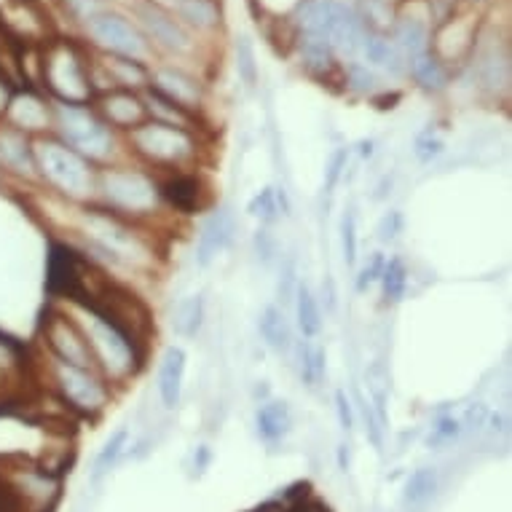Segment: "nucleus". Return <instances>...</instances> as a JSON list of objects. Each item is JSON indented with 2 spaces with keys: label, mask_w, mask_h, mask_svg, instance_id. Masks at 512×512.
<instances>
[{
  "label": "nucleus",
  "mask_w": 512,
  "mask_h": 512,
  "mask_svg": "<svg viewBox=\"0 0 512 512\" xmlns=\"http://www.w3.org/2000/svg\"><path fill=\"white\" fill-rule=\"evenodd\" d=\"M76 234L89 261L143 271L153 266L151 244L137 234L135 223L118 218L97 204H84L76 215Z\"/></svg>",
  "instance_id": "obj_1"
},
{
  "label": "nucleus",
  "mask_w": 512,
  "mask_h": 512,
  "mask_svg": "<svg viewBox=\"0 0 512 512\" xmlns=\"http://www.w3.org/2000/svg\"><path fill=\"white\" fill-rule=\"evenodd\" d=\"M68 311L84 333L97 373L108 384H118V387L132 381L143 365V346L118 328L116 322H110L105 314L86 303H68Z\"/></svg>",
  "instance_id": "obj_2"
},
{
  "label": "nucleus",
  "mask_w": 512,
  "mask_h": 512,
  "mask_svg": "<svg viewBox=\"0 0 512 512\" xmlns=\"http://www.w3.org/2000/svg\"><path fill=\"white\" fill-rule=\"evenodd\" d=\"M100 207L129 220L140 223L145 218H156L164 207L159 194V180L140 167H121L108 164L97 169V196Z\"/></svg>",
  "instance_id": "obj_3"
},
{
  "label": "nucleus",
  "mask_w": 512,
  "mask_h": 512,
  "mask_svg": "<svg viewBox=\"0 0 512 512\" xmlns=\"http://www.w3.org/2000/svg\"><path fill=\"white\" fill-rule=\"evenodd\" d=\"M33 156L38 177L54 194L68 202L92 204V199L97 196V167L94 164H89L73 148L49 135L33 140Z\"/></svg>",
  "instance_id": "obj_4"
},
{
  "label": "nucleus",
  "mask_w": 512,
  "mask_h": 512,
  "mask_svg": "<svg viewBox=\"0 0 512 512\" xmlns=\"http://www.w3.org/2000/svg\"><path fill=\"white\" fill-rule=\"evenodd\" d=\"M54 126H57V140L84 156L94 167H108L116 164L118 143L116 132L94 113L89 105H54Z\"/></svg>",
  "instance_id": "obj_5"
},
{
  "label": "nucleus",
  "mask_w": 512,
  "mask_h": 512,
  "mask_svg": "<svg viewBox=\"0 0 512 512\" xmlns=\"http://www.w3.org/2000/svg\"><path fill=\"white\" fill-rule=\"evenodd\" d=\"M129 153L153 169H169L180 172L188 169L199 159V140L188 129L159 124V121H145L132 132H126Z\"/></svg>",
  "instance_id": "obj_6"
},
{
  "label": "nucleus",
  "mask_w": 512,
  "mask_h": 512,
  "mask_svg": "<svg viewBox=\"0 0 512 512\" xmlns=\"http://www.w3.org/2000/svg\"><path fill=\"white\" fill-rule=\"evenodd\" d=\"M49 378L62 403L84 419H97L110 405V384L97 370L73 368L51 357Z\"/></svg>",
  "instance_id": "obj_7"
},
{
  "label": "nucleus",
  "mask_w": 512,
  "mask_h": 512,
  "mask_svg": "<svg viewBox=\"0 0 512 512\" xmlns=\"http://www.w3.org/2000/svg\"><path fill=\"white\" fill-rule=\"evenodd\" d=\"M43 78L51 94L65 105H89L94 89L89 84V68L70 43H57L43 59Z\"/></svg>",
  "instance_id": "obj_8"
},
{
  "label": "nucleus",
  "mask_w": 512,
  "mask_h": 512,
  "mask_svg": "<svg viewBox=\"0 0 512 512\" xmlns=\"http://www.w3.org/2000/svg\"><path fill=\"white\" fill-rule=\"evenodd\" d=\"M3 486L17 502L19 512H51L59 502V475L33 467V464H19L14 470L0 475Z\"/></svg>",
  "instance_id": "obj_9"
},
{
  "label": "nucleus",
  "mask_w": 512,
  "mask_h": 512,
  "mask_svg": "<svg viewBox=\"0 0 512 512\" xmlns=\"http://www.w3.org/2000/svg\"><path fill=\"white\" fill-rule=\"evenodd\" d=\"M41 333H43V341H46V349H49V357L65 362V365H73V368L97 370L84 333H81V328H78L76 319L70 317V311L65 309L46 311L41 322Z\"/></svg>",
  "instance_id": "obj_10"
},
{
  "label": "nucleus",
  "mask_w": 512,
  "mask_h": 512,
  "mask_svg": "<svg viewBox=\"0 0 512 512\" xmlns=\"http://www.w3.org/2000/svg\"><path fill=\"white\" fill-rule=\"evenodd\" d=\"M86 27H89L92 41L100 49L108 51V54L137 59V62H143L148 57V41H145V35L129 19L110 14V11H102L92 22H86Z\"/></svg>",
  "instance_id": "obj_11"
},
{
  "label": "nucleus",
  "mask_w": 512,
  "mask_h": 512,
  "mask_svg": "<svg viewBox=\"0 0 512 512\" xmlns=\"http://www.w3.org/2000/svg\"><path fill=\"white\" fill-rule=\"evenodd\" d=\"M27 389H30L27 349L0 333V411L27 400Z\"/></svg>",
  "instance_id": "obj_12"
},
{
  "label": "nucleus",
  "mask_w": 512,
  "mask_h": 512,
  "mask_svg": "<svg viewBox=\"0 0 512 512\" xmlns=\"http://www.w3.org/2000/svg\"><path fill=\"white\" fill-rule=\"evenodd\" d=\"M94 113L113 132H132V129H137V126L148 121V110H145L143 97L137 92H126V89H110V92L100 94Z\"/></svg>",
  "instance_id": "obj_13"
},
{
  "label": "nucleus",
  "mask_w": 512,
  "mask_h": 512,
  "mask_svg": "<svg viewBox=\"0 0 512 512\" xmlns=\"http://www.w3.org/2000/svg\"><path fill=\"white\" fill-rule=\"evenodd\" d=\"M236 234V220L234 212L228 204L218 207V210H212L207 215V220L199 228V236H196V263L207 269L215 258H218L220 252L226 250L231 239Z\"/></svg>",
  "instance_id": "obj_14"
},
{
  "label": "nucleus",
  "mask_w": 512,
  "mask_h": 512,
  "mask_svg": "<svg viewBox=\"0 0 512 512\" xmlns=\"http://www.w3.org/2000/svg\"><path fill=\"white\" fill-rule=\"evenodd\" d=\"M0 169L17 180H38L33 140L14 126H0Z\"/></svg>",
  "instance_id": "obj_15"
},
{
  "label": "nucleus",
  "mask_w": 512,
  "mask_h": 512,
  "mask_svg": "<svg viewBox=\"0 0 512 512\" xmlns=\"http://www.w3.org/2000/svg\"><path fill=\"white\" fill-rule=\"evenodd\" d=\"M159 194L161 202L177 210L180 215H194L202 210L204 204V185L199 175L194 172H169L164 180H159Z\"/></svg>",
  "instance_id": "obj_16"
},
{
  "label": "nucleus",
  "mask_w": 512,
  "mask_h": 512,
  "mask_svg": "<svg viewBox=\"0 0 512 512\" xmlns=\"http://www.w3.org/2000/svg\"><path fill=\"white\" fill-rule=\"evenodd\" d=\"M6 116H9L11 126L19 129V132H25L27 137L30 135L43 137L46 132H49L51 126H54V113H51V108L33 92L11 97Z\"/></svg>",
  "instance_id": "obj_17"
},
{
  "label": "nucleus",
  "mask_w": 512,
  "mask_h": 512,
  "mask_svg": "<svg viewBox=\"0 0 512 512\" xmlns=\"http://www.w3.org/2000/svg\"><path fill=\"white\" fill-rule=\"evenodd\" d=\"M140 22H143L153 41H159L161 46H167V49L172 51L191 49V35L185 33V27L180 25L172 14L161 11L159 6L143 3V6H140Z\"/></svg>",
  "instance_id": "obj_18"
},
{
  "label": "nucleus",
  "mask_w": 512,
  "mask_h": 512,
  "mask_svg": "<svg viewBox=\"0 0 512 512\" xmlns=\"http://www.w3.org/2000/svg\"><path fill=\"white\" fill-rule=\"evenodd\" d=\"M153 89L164 94L175 105H180V108L191 110V113L202 108V86L194 76H188L183 70L161 68L153 78Z\"/></svg>",
  "instance_id": "obj_19"
},
{
  "label": "nucleus",
  "mask_w": 512,
  "mask_h": 512,
  "mask_svg": "<svg viewBox=\"0 0 512 512\" xmlns=\"http://www.w3.org/2000/svg\"><path fill=\"white\" fill-rule=\"evenodd\" d=\"M185 368H188V354L180 346H169L159 362V397L167 411H175L183 400Z\"/></svg>",
  "instance_id": "obj_20"
},
{
  "label": "nucleus",
  "mask_w": 512,
  "mask_h": 512,
  "mask_svg": "<svg viewBox=\"0 0 512 512\" xmlns=\"http://www.w3.org/2000/svg\"><path fill=\"white\" fill-rule=\"evenodd\" d=\"M362 38H365V30H362L360 17L352 9H346L344 3H338L336 17H333L328 33L330 49L346 54V57H354V54H360Z\"/></svg>",
  "instance_id": "obj_21"
},
{
  "label": "nucleus",
  "mask_w": 512,
  "mask_h": 512,
  "mask_svg": "<svg viewBox=\"0 0 512 512\" xmlns=\"http://www.w3.org/2000/svg\"><path fill=\"white\" fill-rule=\"evenodd\" d=\"M255 429L266 443H279L293 432V411L285 400H266L255 411Z\"/></svg>",
  "instance_id": "obj_22"
},
{
  "label": "nucleus",
  "mask_w": 512,
  "mask_h": 512,
  "mask_svg": "<svg viewBox=\"0 0 512 512\" xmlns=\"http://www.w3.org/2000/svg\"><path fill=\"white\" fill-rule=\"evenodd\" d=\"M258 330H261L263 344L269 346L271 352H293V328H290V322H287V314L282 306H277V303L263 306L261 317H258Z\"/></svg>",
  "instance_id": "obj_23"
},
{
  "label": "nucleus",
  "mask_w": 512,
  "mask_h": 512,
  "mask_svg": "<svg viewBox=\"0 0 512 512\" xmlns=\"http://www.w3.org/2000/svg\"><path fill=\"white\" fill-rule=\"evenodd\" d=\"M143 102L151 121H159V124H169V126H177V129H188V132H194L196 113H191V110L180 108V105H175L172 100H167V97H164L161 92H156L153 86L145 89Z\"/></svg>",
  "instance_id": "obj_24"
},
{
  "label": "nucleus",
  "mask_w": 512,
  "mask_h": 512,
  "mask_svg": "<svg viewBox=\"0 0 512 512\" xmlns=\"http://www.w3.org/2000/svg\"><path fill=\"white\" fill-rule=\"evenodd\" d=\"M102 70L108 73L113 89L135 92V89H148V86H151V73H148V68H145L143 62H137V59H126L110 54V57L105 59Z\"/></svg>",
  "instance_id": "obj_25"
},
{
  "label": "nucleus",
  "mask_w": 512,
  "mask_h": 512,
  "mask_svg": "<svg viewBox=\"0 0 512 512\" xmlns=\"http://www.w3.org/2000/svg\"><path fill=\"white\" fill-rule=\"evenodd\" d=\"M293 303L298 330H301L306 341H314L322 333V306H319V298L306 282H298Z\"/></svg>",
  "instance_id": "obj_26"
},
{
  "label": "nucleus",
  "mask_w": 512,
  "mask_h": 512,
  "mask_svg": "<svg viewBox=\"0 0 512 512\" xmlns=\"http://www.w3.org/2000/svg\"><path fill=\"white\" fill-rule=\"evenodd\" d=\"M360 54L365 57L368 65L373 68H381L392 73V76H400L403 73V54L395 49V43L387 41V38H381V35H368L362 38V46H360Z\"/></svg>",
  "instance_id": "obj_27"
},
{
  "label": "nucleus",
  "mask_w": 512,
  "mask_h": 512,
  "mask_svg": "<svg viewBox=\"0 0 512 512\" xmlns=\"http://www.w3.org/2000/svg\"><path fill=\"white\" fill-rule=\"evenodd\" d=\"M247 212H250V218H255L261 226L271 228L277 223L282 215L290 212V202H287V194L282 188H263L258 194L252 196L250 204H247Z\"/></svg>",
  "instance_id": "obj_28"
},
{
  "label": "nucleus",
  "mask_w": 512,
  "mask_h": 512,
  "mask_svg": "<svg viewBox=\"0 0 512 512\" xmlns=\"http://www.w3.org/2000/svg\"><path fill=\"white\" fill-rule=\"evenodd\" d=\"M204 295H188L175 306L172 314V330L180 338H196L204 325Z\"/></svg>",
  "instance_id": "obj_29"
},
{
  "label": "nucleus",
  "mask_w": 512,
  "mask_h": 512,
  "mask_svg": "<svg viewBox=\"0 0 512 512\" xmlns=\"http://www.w3.org/2000/svg\"><path fill=\"white\" fill-rule=\"evenodd\" d=\"M395 49L408 59L421 57L429 51V30L419 19H403L395 27Z\"/></svg>",
  "instance_id": "obj_30"
},
{
  "label": "nucleus",
  "mask_w": 512,
  "mask_h": 512,
  "mask_svg": "<svg viewBox=\"0 0 512 512\" xmlns=\"http://www.w3.org/2000/svg\"><path fill=\"white\" fill-rule=\"evenodd\" d=\"M338 3L336 0H309L301 9V27L303 35H317V38H325L328 41L330 25H333V17H336Z\"/></svg>",
  "instance_id": "obj_31"
},
{
  "label": "nucleus",
  "mask_w": 512,
  "mask_h": 512,
  "mask_svg": "<svg viewBox=\"0 0 512 512\" xmlns=\"http://www.w3.org/2000/svg\"><path fill=\"white\" fill-rule=\"evenodd\" d=\"M295 360H298V373H301V381L306 387H317L319 381L325 378V349L311 341H301V344H293Z\"/></svg>",
  "instance_id": "obj_32"
},
{
  "label": "nucleus",
  "mask_w": 512,
  "mask_h": 512,
  "mask_svg": "<svg viewBox=\"0 0 512 512\" xmlns=\"http://www.w3.org/2000/svg\"><path fill=\"white\" fill-rule=\"evenodd\" d=\"M437 486H440V478H437L435 467H419L405 480L403 502L408 507H421V504H427L437 494Z\"/></svg>",
  "instance_id": "obj_33"
},
{
  "label": "nucleus",
  "mask_w": 512,
  "mask_h": 512,
  "mask_svg": "<svg viewBox=\"0 0 512 512\" xmlns=\"http://www.w3.org/2000/svg\"><path fill=\"white\" fill-rule=\"evenodd\" d=\"M129 448V429L118 427L113 435L102 443L100 454L94 456V467H92V480H102L105 475H110V470L121 462V456L126 454Z\"/></svg>",
  "instance_id": "obj_34"
},
{
  "label": "nucleus",
  "mask_w": 512,
  "mask_h": 512,
  "mask_svg": "<svg viewBox=\"0 0 512 512\" xmlns=\"http://www.w3.org/2000/svg\"><path fill=\"white\" fill-rule=\"evenodd\" d=\"M411 76L413 81L427 89V92H443L445 84H448V76H445L443 62L435 57V54H421V57L411 59Z\"/></svg>",
  "instance_id": "obj_35"
},
{
  "label": "nucleus",
  "mask_w": 512,
  "mask_h": 512,
  "mask_svg": "<svg viewBox=\"0 0 512 512\" xmlns=\"http://www.w3.org/2000/svg\"><path fill=\"white\" fill-rule=\"evenodd\" d=\"M381 293H384V301L387 303H400L405 298V290H408V266L403 263V258H389L384 261V269H381Z\"/></svg>",
  "instance_id": "obj_36"
},
{
  "label": "nucleus",
  "mask_w": 512,
  "mask_h": 512,
  "mask_svg": "<svg viewBox=\"0 0 512 512\" xmlns=\"http://www.w3.org/2000/svg\"><path fill=\"white\" fill-rule=\"evenodd\" d=\"M180 17L196 30H210L220 22V11L212 0H183L180 3Z\"/></svg>",
  "instance_id": "obj_37"
},
{
  "label": "nucleus",
  "mask_w": 512,
  "mask_h": 512,
  "mask_svg": "<svg viewBox=\"0 0 512 512\" xmlns=\"http://www.w3.org/2000/svg\"><path fill=\"white\" fill-rule=\"evenodd\" d=\"M341 250H344V263L349 269L357 266V252H360V236H357V212L349 207V210L341 215Z\"/></svg>",
  "instance_id": "obj_38"
},
{
  "label": "nucleus",
  "mask_w": 512,
  "mask_h": 512,
  "mask_svg": "<svg viewBox=\"0 0 512 512\" xmlns=\"http://www.w3.org/2000/svg\"><path fill=\"white\" fill-rule=\"evenodd\" d=\"M252 252H255V258H258V263H261L263 269H271V266L282 258L277 236H274L271 228L258 226V231L252 234Z\"/></svg>",
  "instance_id": "obj_39"
},
{
  "label": "nucleus",
  "mask_w": 512,
  "mask_h": 512,
  "mask_svg": "<svg viewBox=\"0 0 512 512\" xmlns=\"http://www.w3.org/2000/svg\"><path fill=\"white\" fill-rule=\"evenodd\" d=\"M279 279H277V298L282 303V309H285V303H290L295 298V290H298V266H295L293 255H285V258H279Z\"/></svg>",
  "instance_id": "obj_40"
},
{
  "label": "nucleus",
  "mask_w": 512,
  "mask_h": 512,
  "mask_svg": "<svg viewBox=\"0 0 512 512\" xmlns=\"http://www.w3.org/2000/svg\"><path fill=\"white\" fill-rule=\"evenodd\" d=\"M236 73L247 86L258 84V65H255V49L247 35L236 38Z\"/></svg>",
  "instance_id": "obj_41"
},
{
  "label": "nucleus",
  "mask_w": 512,
  "mask_h": 512,
  "mask_svg": "<svg viewBox=\"0 0 512 512\" xmlns=\"http://www.w3.org/2000/svg\"><path fill=\"white\" fill-rule=\"evenodd\" d=\"M462 437V424L456 416H440L435 419L432 429H429L427 435V445L429 448H443V445H451L456 443Z\"/></svg>",
  "instance_id": "obj_42"
},
{
  "label": "nucleus",
  "mask_w": 512,
  "mask_h": 512,
  "mask_svg": "<svg viewBox=\"0 0 512 512\" xmlns=\"http://www.w3.org/2000/svg\"><path fill=\"white\" fill-rule=\"evenodd\" d=\"M357 403H360L362 424H365V435H368L370 445H373L376 451H384V435H387V429L381 427V421L376 419V413H373V405H370L368 397L357 395Z\"/></svg>",
  "instance_id": "obj_43"
},
{
  "label": "nucleus",
  "mask_w": 512,
  "mask_h": 512,
  "mask_svg": "<svg viewBox=\"0 0 512 512\" xmlns=\"http://www.w3.org/2000/svg\"><path fill=\"white\" fill-rule=\"evenodd\" d=\"M349 156H352L349 148H336V151L330 153L328 164H325V194H333L338 188V183L344 180Z\"/></svg>",
  "instance_id": "obj_44"
},
{
  "label": "nucleus",
  "mask_w": 512,
  "mask_h": 512,
  "mask_svg": "<svg viewBox=\"0 0 512 512\" xmlns=\"http://www.w3.org/2000/svg\"><path fill=\"white\" fill-rule=\"evenodd\" d=\"M488 411L483 403H472L464 408V413L459 416V424H462V435H472V432H480L483 427H488Z\"/></svg>",
  "instance_id": "obj_45"
},
{
  "label": "nucleus",
  "mask_w": 512,
  "mask_h": 512,
  "mask_svg": "<svg viewBox=\"0 0 512 512\" xmlns=\"http://www.w3.org/2000/svg\"><path fill=\"white\" fill-rule=\"evenodd\" d=\"M384 261H387V258H384L381 252H373V255H370V261L357 271V282H354V285H357V293H365L370 285H376L378 277H381V269H384Z\"/></svg>",
  "instance_id": "obj_46"
},
{
  "label": "nucleus",
  "mask_w": 512,
  "mask_h": 512,
  "mask_svg": "<svg viewBox=\"0 0 512 512\" xmlns=\"http://www.w3.org/2000/svg\"><path fill=\"white\" fill-rule=\"evenodd\" d=\"M346 84L352 86L354 92L370 94V92H376L378 78L373 76V70H368L365 65H352L349 73H346Z\"/></svg>",
  "instance_id": "obj_47"
},
{
  "label": "nucleus",
  "mask_w": 512,
  "mask_h": 512,
  "mask_svg": "<svg viewBox=\"0 0 512 512\" xmlns=\"http://www.w3.org/2000/svg\"><path fill=\"white\" fill-rule=\"evenodd\" d=\"M445 145L443 140H437V137L432 135H424L416 140V145H413V156L421 161V164H432V161H437L440 156H443Z\"/></svg>",
  "instance_id": "obj_48"
},
{
  "label": "nucleus",
  "mask_w": 512,
  "mask_h": 512,
  "mask_svg": "<svg viewBox=\"0 0 512 512\" xmlns=\"http://www.w3.org/2000/svg\"><path fill=\"white\" fill-rule=\"evenodd\" d=\"M400 234H403V212L389 210L384 218L378 220V239L384 244H389L395 242Z\"/></svg>",
  "instance_id": "obj_49"
},
{
  "label": "nucleus",
  "mask_w": 512,
  "mask_h": 512,
  "mask_svg": "<svg viewBox=\"0 0 512 512\" xmlns=\"http://www.w3.org/2000/svg\"><path fill=\"white\" fill-rule=\"evenodd\" d=\"M336 416H338V427L344 429L346 435H352L354 432V405L344 389H338L336 392Z\"/></svg>",
  "instance_id": "obj_50"
},
{
  "label": "nucleus",
  "mask_w": 512,
  "mask_h": 512,
  "mask_svg": "<svg viewBox=\"0 0 512 512\" xmlns=\"http://www.w3.org/2000/svg\"><path fill=\"white\" fill-rule=\"evenodd\" d=\"M68 3V11L78 22H92L97 14H102V3L100 0H65Z\"/></svg>",
  "instance_id": "obj_51"
},
{
  "label": "nucleus",
  "mask_w": 512,
  "mask_h": 512,
  "mask_svg": "<svg viewBox=\"0 0 512 512\" xmlns=\"http://www.w3.org/2000/svg\"><path fill=\"white\" fill-rule=\"evenodd\" d=\"M336 282H333V277H325V282H322V301H325V309L328 311H336Z\"/></svg>",
  "instance_id": "obj_52"
},
{
  "label": "nucleus",
  "mask_w": 512,
  "mask_h": 512,
  "mask_svg": "<svg viewBox=\"0 0 512 512\" xmlns=\"http://www.w3.org/2000/svg\"><path fill=\"white\" fill-rule=\"evenodd\" d=\"M9 102H11L9 86H6V81H0V118L6 116V110H9Z\"/></svg>",
  "instance_id": "obj_53"
},
{
  "label": "nucleus",
  "mask_w": 512,
  "mask_h": 512,
  "mask_svg": "<svg viewBox=\"0 0 512 512\" xmlns=\"http://www.w3.org/2000/svg\"><path fill=\"white\" fill-rule=\"evenodd\" d=\"M357 151H360L362 159H370V156L376 153V143H373V140H362V143L357 145Z\"/></svg>",
  "instance_id": "obj_54"
},
{
  "label": "nucleus",
  "mask_w": 512,
  "mask_h": 512,
  "mask_svg": "<svg viewBox=\"0 0 512 512\" xmlns=\"http://www.w3.org/2000/svg\"><path fill=\"white\" fill-rule=\"evenodd\" d=\"M389 191H392V177H384V180H381V185H378V194H376V199H384V196L389 194Z\"/></svg>",
  "instance_id": "obj_55"
},
{
  "label": "nucleus",
  "mask_w": 512,
  "mask_h": 512,
  "mask_svg": "<svg viewBox=\"0 0 512 512\" xmlns=\"http://www.w3.org/2000/svg\"><path fill=\"white\" fill-rule=\"evenodd\" d=\"M338 459H341V470H349V454H344V445H338Z\"/></svg>",
  "instance_id": "obj_56"
},
{
  "label": "nucleus",
  "mask_w": 512,
  "mask_h": 512,
  "mask_svg": "<svg viewBox=\"0 0 512 512\" xmlns=\"http://www.w3.org/2000/svg\"><path fill=\"white\" fill-rule=\"evenodd\" d=\"M177 3H183V0H177Z\"/></svg>",
  "instance_id": "obj_57"
},
{
  "label": "nucleus",
  "mask_w": 512,
  "mask_h": 512,
  "mask_svg": "<svg viewBox=\"0 0 512 512\" xmlns=\"http://www.w3.org/2000/svg\"><path fill=\"white\" fill-rule=\"evenodd\" d=\"M250 512H258V510H250Z\"/></svg>",
  "instance_id": "obj_58"
}]
</instances>
